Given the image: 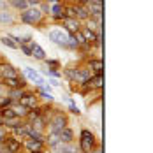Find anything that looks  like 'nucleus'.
<instances>
[{
    "mask_svg": "<svg viewBox=\"0 0 153 153\" xmlns=\"http://www.w3.org/2000/svg\"><path fill=\"white\" fill-rule=\"evenodd\" d=\"M63 30L67 32V33H76V32L81 30V21L76 19V18H65L63 19Z\"/></svg>",
    "mask_w": 153,
    "mask_h": 153,
    "instance_id": "obj_12",
    "label": "nucleus"
},
{
    "mask_svg": "<svg viewBox=\"0 0 153 153\" xmlns=\"http://www.w3.org/2000/svg\"><path fill=\"white\" fill-rule=\"evenodd\" d=\"M48 83H49L51 86H60V81H58L56 77H49V79H48Z\"/></svg>",
    "mask_w": 153,
    "mask_h": 153,
    "instance_id": "obj_27",
    "label": "nucleus"
},
{
    "mask_svg": "<svg viewBox=\"0 0 153 153\" xmlns=\"http://www.w3.org/2000/svg\"><path fill=\"white\" fill-rule=\"evenodd\" d=\"M18 104H21V106L27 107V109H32V107L39 106V97H37V93L32 92V90H23L19 100H18Z\"/></svg>",
    "mask_w": 153,
    "mask_h": 153,
    "instance_id": "obj_7",
    "label": "nucleus"
},
{
    "mask_svg": "<svg viewBox=\"0 0 153 153\" xmlns=\"http://www.w3.org/2000/svg\"><path fill=\"white\" fill-rule=\"evenodd\" d=\"M11 109H13V113H14L16 118H21V120H25V116H27V113H28L27 107H23L21 104H18V102H13V104H11Z\"/></svg>",
    "mask_w": 153,
    "mask_h": 153,
    "instance_id": "obj_20",
    "label": "nucleus"
},
{
    "mask_svg": "<svg viewBox=\"0 0 153 153\" xmlns=\"http://www.w3.org/2000/svg\"><path fill=\"white\" fill-rule=\"evenodd\" d=\"M51 2H53V4H62L60 0H51Z\"/></svg>",
    "mask_w": 153,
    "mask_h": 153,
    "instance_id": "obj_33",
    "label": "nucleus"
},
{
    "mask_svg": "<svg viewBox=\"0 0 153 153\" xmlns=\"http://www.w3.org/2000/svg\"><path fill=\"white\" fill-rule=\"evenodd\" d=\"M39 95L42 97V99H46L48 102H53V95H51V92H49V86L48 88H44V86H39Z\"/></svg>",
    "mask_w": 153,
    "mask_h": 153,
    "instance_id": "obj_24",
    "label": "nucleus"
},
{
    "mask_svg": "<svg viewBox=\"0 0 153 153\" xmlns=\"http://www.w3.org/2000/svg\"><path fill=\"white\" fill-rule=\"evenodd\" d=\"M25 120H21V118H9V120H4V125H2V128H9V130H14V128H19V127H23L25 125Z\"/></svg>",
    "mask_w": 153,
    "mask_h": 153,
    "instance_id": "obj_19",
    "label": "nucleus"
},
{
    "mask_svg": "<svg viewBox=\"0 0 153 153\" xmlns=\"http://www.w3.org/2000/svg\"><path fill=\"white\" fill-rule=\"evenodd\" d=\"M97 146H99V141L95 137V134H93L90 128H83V130L79 132V152L81 153H90V152H93Z\"/></svg>",
    "mask_w": 153,
    "mask_h": 153,
    "instance_id": "obj_3",
    "label": "nucleus"
},
{
    "mask_svg": "<svg viewBox=\"0 0 153 153\" xmlns=\"http://www.w3.org/2000/svg\"><path fill=\"white\" fill-rule=\"evenodd\" d=\"M86 67L90 69L92 74H102V69H104V63L100 58H90L86 62Z\"/></svg>",
    "mask_w": 153,
    "mask_h": 153,
    "instance_id": "obj_15",
    "label": "nucleus"
},
{
    "mask_svg": "<svg viewBox=\"0 0 153 153\" xmlns=\"http://www.w3.org/2000/svg\"><path fill=\"white\" fill-rule=\"evenodd\" d=\"M27 2H28V5H30V7H37V5H39V4H42L44 0H27Z\"/></svg>",
    "mask_w": 153,
    "mask_h": 153,
    "instance_id": "obj_28",
    "label": "nucleus"
},
{
    "mask_svg": "<svg viewBox=\"0 0 153 153\" xmlns=\"http://www.w3.org/2000/svg\"><path fill=\"white\" fill-rule=\"evenodd\" d=\"M71 113H74V114H79V109H77L74 104H71Z\"/></svg>",
    "mask_w": 153,
    "mask_h": 153,
    "instance_id": "obj_30",
    "label": "nucleus"
},
{
    "mask_svg": "<svg viewBox=\"0 0 153 153\" xmlns=\"http://www.w3.org/2000/svg\"><path fill=\"white\" fill-rule=\"evenodd\" d=\"M49 16L55 18V19H65V13H63V5L62 4H53L49 5Z\"/></svg>",
    "mask_w": 153,
    "mask_h": 153,
    "instance_id": "obj_18",
    "label": "nucleus"
},
{
    "mask_svg": "<svg viewBox=\"0 0 153 153\" xmlns=\"http://www.w3.org/2000/svg\"><path fill=\"white\" fill-rule=\"evenodd\" d=\"M30 51H32V58H35V60H41L44 62L46 60V51L42 49V46L41 44H37V42H33V41H30Z\"/></svg>",
    "mask_w": 153,
    "mask_h": 153,
    "instance_id": "obj_13",
    "label": "nucleus"
},
{
    "mask_svg": "<svg viewBox=\"0 0 153 153\" xmlns=\"http://www.w3.org/2000/svg\"><path fill=\"white\" fill-rule=\"evenodd\" d=\"M102 85H104V76L102 74H93L85 85H81L83 86V93H88L92 92V90H100L102 88Z\"/></svg>",
    "mask_w": 153,
    "mask_h": 153,
    "instance_id": "obj_8",
    "label": "nucleus"
},
{
    "mask_svg": "<svg viewBox=\"0 0 153 153\" xmlns=\"http://www.w3.org/2000/svg\"><path fill=\"white\" fill-rule=\"evenodd\" d=\"M0 86H2V77H0Z\"/></svg>",
    "mask_w": 153,
    "mask_h": 153,
    "instance_id": "obj_35",
    "label": "nucleus"
},
{
    "mask_svg": "<svg viewBox=\"0 0 153 153\" xmlns=\"http://www.w3.org/2000/svg\"><path fill=\"white\" fill-rule=\"evenodd\" d=\"M0 23L2 25H13L14 23V16L9 11H0Z\"/></svg>",
    "mask_w": 153,
    "mask_h": 153,
    "instance_id": "obj_22",
    "label": "nucleus"
},
{
    "mask_svg": "<svg viewBox=\"0 0 153 153\" xmlns=\"http://www.w3.org/2000/svg\"><path fill=\"white\" fill-rule=\"evenodd\" d=\"M5 136H7V134H5V130H4V128L0 127V143H2L4 139H5Z\"/></svg>",
    "mask_w": 153,
    "mask_h": 153,
    "instance_id": "obj_29",
    "label": "nucleus"
},
{
    "mask_svg": "<svg viewBox=\"0 0 153 153\" xmlns=\"http://www.w3.org/2000/svg\"><path fill=\"white\" fill-rule=\"evenodd\" d=\"M63 76L67 77L71 83H77L79 86L81 85H85L90 77L93 76L92 72H90V69L85 65V67H74V69H65L63 71Z\"/></svg>",
    "mask_w": 153,
    "mask_h": 153,
    "instance_id": "obj_2",
    "label": "nucleus"
},
{
    "mask_svg": "<svg viewBox=\"0 0 153 153\" xmlns=\"http://www.w3.org/2000/svg\"><path fill=\"white\" fill-rule=\"evenodd\" d=\"M51 152L53 153H79V150L74 148V144H63V143H58V144L51 146Z\"/></svg>",
    "mask_w": 153,
    "mask_h": 153,
    "instance_id": "obj_16",
    "label": "nucleus"
},
{
    "mask_svg": "<svg viewBox=\"0 0 153 153\" xmlns=\"http://www.w3.org/2000/svg\"><path fill=\"white\" fill-rule=\"evenodd\" d=\"M0 153H5V150H4V144L0 143Z\"/></svg>",
    "mask_w": 153,
    "mask_h": 153,
    "instance_id": "obj_32",
    "label": "nucleus"
},
{
    "mask_svg": "<svg viewBox=\"0 0 153 153\" xmlns=\"http://www.w3.org/2000/svg\"><path fill=\"white\" fill-rule=\"evenodd\" d=\"M46 62V65H48V69H51V71H56V69H60V62L58 60H44Z\"/></svg>",
    "mask_w": 153,
    "mask_h": 153,
    "instance_id": "obj_25",
    "label": "nucleus"
},
{
    "mask_svg": "<svg viewBox=\"0 0 153 153\" xmlns=\"http://www.w3.org/2000/svg\"><path fill=\"white\" fill-rule=\"evenodd\" d=\"M0 42H2L4 46L11 48V49H18V48H19V44L13 39V35H2V37H0Z\"/></svg>",
    "mask_w": 153,
    "mask_h": 153,
    "instance_id": "obj_21",
    "label": "nucleus"
},
{
    "mask_svg": "<svg viewBox=\"0 0 153 153\" xmlns=\"http://www.w3.org/2000/svg\"><path fill=\"white\" fill-rule=\"evenodd\" d=\"M58 139H60V143H63V144H72L74 143V132H72V128L71 127L62 128L60 132H58Z\"/></svg>",
    "mask_w": 153,
    "mask_h": 153,
    "instance_id": "obj_14",
    "label": "nucleus"
},
{
    "mask_svg": "<svg viewBox=\"0 0 153 153\" xmlns=\"http://www.w3.org/2000/svg\"><path fill=\"white\" fill-rule=\"evenodd\" d=\"M9 4H11L14 9H18V11H25V9H28V7H30L27 0H9Z\"/></svg>",
    "mask_w": 153,
    "mask_h": 153,
    "instance_id": "obj_23",
    "label": "nucleus"
},
{
    "mask_svg": "<svg viewBox=\"0 0 153 153\" xmlns=\"http://www.w3.org/2000/svg\"><path fill=\"white\" fill-rule=\"evenodd\" d=\"M23 76L27 81H30L33 85H37V86H42L44 85V77L42 74H39L33 67H23Z\"/></svg>",
    "mask_w": 153,
    "mask_h": 153,
    "instance_id": "obj_9",
    "label": "nucleus"
},
{
    "mask_svg": "<svg viewBox=\"0 0 153 153\" xmlns=\"http://www.w3.org/2000/svg\"><path fill=\"white\" fill-rule=\"evenodd\" d=\"M30 44V42H28ZM28 44H19V49H21V53L25 55V56H32V51H30V46Z\"/></svg>",
    "mask_w": 153,
    "mask_h": 153,
    "instance_id": "obj_26",
    "label": "nucleus"
},
{
    "mask_svg": "<svg viewBox=\"0 0 153 153\" xmlns=\"http://www.w3.org/2000/svg\"><path fill=\"white\" fill-rule=\"evenodd\" d=\"M69 127V120H67V114L63 111H53V116L48 120V130L46 132H60L62 128Z\"/></svg>",
    "mask_w": 153,
    "mask_h": 153,
    "instance_id": "obj_4",
    "label": "nucleus"
},
{
    "mask_svg": "<svg viewBox=\"0 0 153 153\" xmlns=\"http://www.w3.org/2000/svg\"><path fill=\"white\" fill-rule=\"evenodd\" d=\"M23 148H25L28 153H42V150H44V141L25 139V141H23Z\"/></svg>",
    "mask_w": 153,
    "mask_h": 153,
    "instance_id": "obj_11",
    "label": "nucleus"
},
{
    "mask_svg": "<svg viewBox=\"0 0 153 153\" xmlns=\"http://www.w3.org/2000/svg\"><path fill=\"white\" fill-rule=\"evenodd\" d=\"M48 37L51 42H55L56 46L65 48V49H77V42L74 41V37L71 33L63 30V28H53L48 32Z\"/></svg>",
    "mask_w": 153,
    "mask_h": 153,
    "instance_id": "obj_1",
    "label": "nucleus"
},
{
    "mask_svg": "<svg viewBox=\"0 0 153 153\" xmlns=\"http://www.w3.org/2000/svg\"><path fill=\"white\" fill-rule=\"evenodd\" d=\"M2 144H4L5 153H19L23 150V141H19L18 137H14L13 134L11 136H5V139L2 141Z\"/></svg>",
    "mask_w": 153,
    "mask_h": 153,
    "instance_id": "obj_6",
    "label": "nucleus"
},
{
    "mask_svg": "<svg viewBox=\"0 0 153 153\" xmlns=\"http://www.w3.org/2000/svg\"><path fill=\"white\" fill-rule=\"evenodd\" d=\"M21 74L18 72V69H16L14 65H11V63H0V77L2 79H16V77H19Z\"/></svg>",
    "mask_w": 153,
    "mask_h": 153,
    "instance_id": "obj_10",
    "label": "nucleus"
},
{
    "mask_svg": "<svg viewBox=\"0 0 153 153\" xmlns=\"http://www.w3.org/2000/svg\"><path fill=\"white\" fill-rule=\"evenodd\" d=\"M102 0H85V4H100Z\"/></svg>",
    "mask_w": 153,
    "mask_h": 153,
    "instance_id": "obj_31",
    "label": "nucleus"
},
{
    "mask_svg": "<svg viewBox=\"0 0 153 153\" xmlns=\"http://www.w3.org/2000/svg\"><path fill=\"white\" fill-rule=\"evenodd\" d=\"M2 125H4V118H2V116H0V127H2Z\"/></svg>",
    "mask_w": 153,
    "mask_h": 153,
    "instance_id": "obj_34",
    "label": "nucleus"
},
{
    "mask_svg": "<svg viewBox=\"0 0 153 153\" xmlns=\"http://www.w3.org/2000/svg\"><path fill=\"white\" fill-rule=\"evenodd\" d=\"M42 16H44V14L41 13V9H39V7H28V9L21 11L19 19H21V23H25V25L35 27V25H41Z\"/></svg>",
    "mask_w": 153,
    "mask_h": 153,
    "instance_id": "obj_5",
    "label": "nucleus"
},
{
    "mask_svg": "<svg viewBox=\"0 0 153 153\" xmlns=\"http://www.w3.org/2000/svg\"><path fill=\"white\" fill-rule=\"evenodd\" d=\"M42 113H44V106L39 104V106L32 107V109H28V113H27V116H25V122L30 123V122H33V120H37Z\"/></svg>",
    "mask_w": 153,
    "mask_h": 153,
    "instance_id": "obj_17",
    "label": "nucleus"
}]
</instances>
